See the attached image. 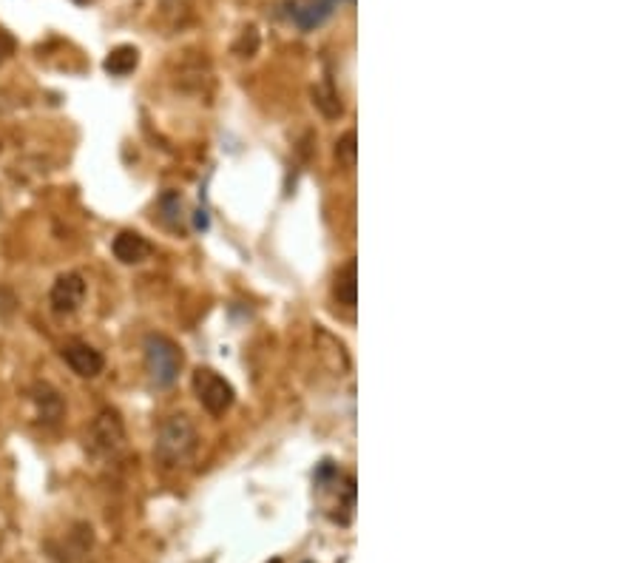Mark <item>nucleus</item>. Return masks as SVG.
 I'll use <instances>...</instances> for the list:
<instances>
[{
  "label": "nucleus",
  "mask_w": 639,
  "mask_h": 563,
  "mask_svg": "<svg viewBox=\"0 0 639 563\" xmlns=\"http://www.w3.org/2000/svg\"><path fill=\"white\" fill-rule=\"evenodd\" d=\"M197 446H199L197 427H193V421L185 413H177L162 421L153 455L160 458L162 467H182V464L193 458Z\"/></svg>",
  "instance_id": "obj_1"
},
{
  "label": "nucleus",
  "mask_w": 639,
  "mask_h": 563,
  "mask_svg": "<svg viewBox=\"0 0 639 563\" xmlns=\"http://www.w3.org/2000/svg\"><path fill=\"white\" fill-rule=\"evenodd\" d=\"M145 371L157 387H171L182 371V351L162 333L145 336Z\"/></svg>",
  "instance_id": "obj_2"
},
{
  "label": "nucleus",
  "mask_w": 639,
  "mask_h": 563,
  "mask_svg": "<svg viewBox=\"0 0 639 563\" xmlns=\"http://www.w3.org/2000/svg\"><path fill=\"white\" fill-rule=\"evenodd\" d=\"M193 393H197L199 404L210 416H225L236 401L234 384L222 379L217 371H210V367H199V371L193 373Z\"/></svg>",
  "instance_id": "obj_3"
},
{
  "label": "nucleus",
  "mask_w": 639,
  "mask_h": 563,
  "mask_svg": "<svg viewBox=\"0 0 639 563\" xmlns=\"http://www.w3.org/2000/svg\"><path fill=\"white\" fill-rule=\"evenodd\" d=\"M88 441L94 446V453L100 455H114L123 450L125 444V427L117 410H103L94 418L91 430H88Z\"/></svg>",
  "instance_id": "obj_4"
},
{
  "label": "nucleus",
  "mask_w": 639,
  "mask_h": 563,
  "mask_svg": "<svg viewBox=\"0 0 639 563\" xmlns=\"http://www.w3.org/2000/svg\"><path fill=\"white\" fill-rule=\"evenodd\" d=\"M86 299V279L80 274H60L57 282L51 285V294H49V305L57 316H71L80 310Z\"/></svg>",
  "instance_id": "obj_5"
},
{
  "label": "nucleus",
  "mask_w": 639,
  "mask_h": 563,
  "mask_svg": "<svg viewBox=\"0 0 639 563\" xmlns=\"http://www.w3.org/2000/svg\"><path fill=\"white\" fill-rule=\"evenodd\" d=\"M63 361L71 367V371L80 379H97L103 373L106 359L100 351H94L88 342H69L63 347Z\"/></svg>",
  "instance_id": "obj_6"
},
{
  "label": "nucleus",
  "mask_w": 639,
  "mask_h": 563,
  "mask_svg": "<svg viewBox=\"0 0 639 563\" xmlns=\"http://www.w3.org/2000/svg\"><path fill=\"white\" fill-rule=\"evenodd\" d=\"M111 250L123 265H140L153 254V245L143 234H137V230H120L111 242Z\"/></svg>",
  "instance_id": "obj_7"
},
{
  "label": "nucleus",
  "mask_w": 639,
  "mask_h": 563,
  "mask_svg": "<svg viewBox=\"0 0 639 563\" xmlns=\"http://www.w3.org/2000/svg\"><path fill=\"white\" fill-rule=\"evenodd\" d=\"M287 14H290V21H293L299 29L310 32V29L321 26L324 21H330L333 4H330V0H293L290 9H287Z\"/></svg>",
  "instance_id": "obj_8"
},
{
  "label": "nucleus",
  "mask_w": 639,
  "mask_h": 563,
  "mask_svg": "<svg viewBox=\"0 0 639 563\" xmlns=\"http://www.w3.org/2000/svg\"><path fill=\"white\" fill-rule=\"evenodd\" d=\"M32 401L37 407V418H41L43 424H57L63 418L66 404H63L60 393H57L51 384H46V381L34 384L32 387Z\"/></svg>",
  "instance_id": "obj_9"
},
{
  "label": "nucleus",
  "mask_w": 639,
  "mask_h": 563,
  "mask_svg": "<svg viewBox=\"0 0 639 563\" xmlns=\"http://www.w3.org/2000/svg\"><path fill=\"white\" fill-rule=\"evenodd\" d=\"M333 294H336L338 305H344V307H353L356 305V299H358V267H356V259H350L336 274Z\"/></svg>",
  "instance_id": "obj_10"
},
{
  "label": "nucleus",
  "mask_w": 639,
  "mask_h": 563,
  "mask_svg": "<svg viewBox=\"0 0 639 563\" xmlns=\"http://www.w3.org/2000/svg\"><path fill=\"white\" fill-rule=\"evenodd\" d=\"M137 66H140V52L134 49V46H117V49H111L108 57L103 61V69H106L111 77H125V74H131Z\"/></svg>",
  "instance_id": "obj_11"
},
{
  "label": "nucleus",
  "mask_w": 639,
  "mask_h": 563,
  "mask_svg": "<svg viewBox=\"0 0 639 563\" xmlns=\"http://www.w3.org/2000/svg\"><path fill=\"white\" fill-rule=\"evenodd\" d=\"M313 103L327 114V117H338L341 114V100H338V94L333 89V83H321L313 89Z\"/></svg>",
  "instance_id": "obj_12"
},
{
  "label": "nucleus",
  "mask_w": 639,
  "mask_h": 563,
  "mask_svg": "<svg viewBox=\"0 0 639 563\" xmlns=\"http://www.w3.org/2000/svg\"><path fill=\"white\" fill-rule=\"evenodd\" d=\"M336 157L344 165H353L356 163V131H347L344 137L336 143Z\"/></svg>",
  "instance_id": "obj_13"
},
{
  "label": "nucleus",
  "mask_w": 639,
  "mask_h": 563,
  "mask_svg": "<svg viewBox=\"0 0 639 563\" xmlns=\"http://www.w3.org/2000/svg\"><path fill=\"white\" fill-rule=\"evenodd\" d=\"M256 49H259V34H256V29H254V26H250V29H245L242 41L234 46V52H236L239 57H254V54H256Z\"/></svg>",
  "instance_id": "obj_14"
},
{
  "label": "nucleus",
  "mask_w": 639,
  "mask_h": 563,
  "mask_svg": "<svg viewBox=\"0 0 639 563\" xmlns=\"http://www.w3.org/2000/svg\"><path fill=\"white\" fill-rule=\"evenodd\" d=\"M14 49H17V41L14 37L9 34V32H0V66H4L9 57L14 54Z\"/></svg>",
  "instance_id": "obj_15"
},
{
  "label": "nucleus",
  "mask_w": 639,
  "mask_h": 563,
  "mask_svg": "<svg viewBox=\"0 0 639 563\" xmlns=\"http://www.w3.org/2000/svg\"><path fill=\"white\" fill-rule=\"evenodd\" d=\"M330 4H333V6H336V4H341V0H330Z\"/></svg>",
  "instance_id": "obj_16"
},
{
  "label": "nucleus",
  "mask_w": 639,
  "mask_h": 563,
  "mask_svg": "<svg viewBox=\"0 0 639 563\" xmlns=\"http://www.w3.org/2000/svg\"><path fill=\"white\" fill-rule=\"evenodd\" d=\"M77 4H88V0H77Z\"/></svg>",
  "instance_id": "obj_17"
}]
</instances>
